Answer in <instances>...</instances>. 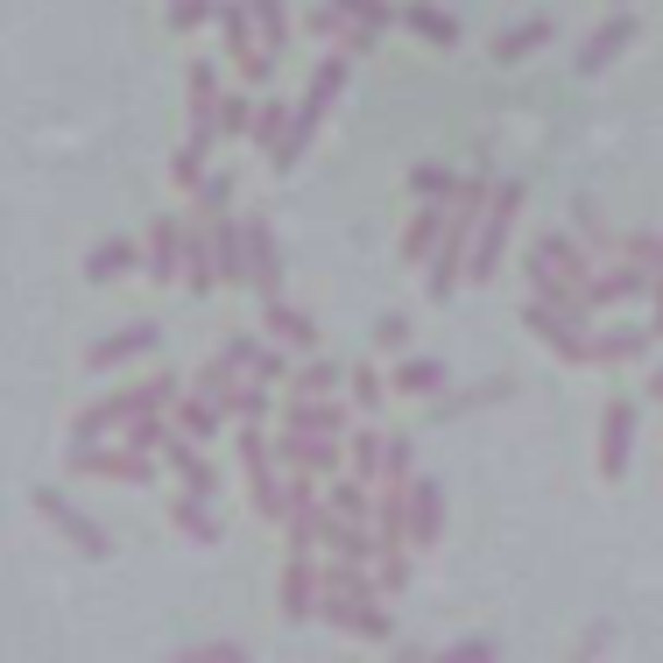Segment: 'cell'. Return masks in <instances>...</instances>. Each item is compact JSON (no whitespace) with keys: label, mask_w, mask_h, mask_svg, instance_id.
Masks as SVG:
<instances>
[{"label":"cell","mask_w":663,"mask_h":663,"mask_svg":"<svg viewBox=\"0 0 663 663\" xmlns=\"http://www.w3.org/2000/svg\"><path fill=\"white\" fill-rule=\"evenodd\" d=\"M480 213H487V184H459V191H451L445 233H438V248L424 254V297H431V304H445V297L459 290L466 254H473V226H480Z\"/></svg>","instance_id":"1"},{"label":"cell","mask_w":663,"mask_h":663,"mask_svg":"<svg viewBox=\"0 0 663 663\" xmlns=\"http://www.w3.org/2000/svg\"><path fill=\"white\" fill-rule=\"evenodd\" d=\"M516 219H522V184L487 191V213H480V226H473V254H466V282H494L502 276V254H508Z\"/></svg>","instance_id":"2"},{"label":"cell","mask_w":663,"mask_h":663,"mask_svg":"<svg viewBox=\"0 0 663 663\" xmlns=\"http://www.w3.org/2000/svg\"><path fill=\"white\" fill-rule=\"evenodd\" d=\"M213 22H219L226 57L240 64V79H248V85H268V79H276V50H268V43L254 36V14H248V0H213Z\"/></svg>","instance_id":"3"},{"label":"cell","mask_w":663,"mask_h":663,"mask_svg":"<svg viewBox=\"0 0 663 663\" xmlns=\"http://www.w3.org/2000/svg\"><path fill=\"white\" fill-rule=\"evenodd\" d=\"M71 473H85V480H120V487H148L156 480V451H134L128 438L120 445H71Z\"/></svg>","instance_id":"4"},{"label":"cell","mask_w":663,"mask_h":663,"mask_svg":"<svg viewBox=\"0 0 663 663\" xmlns=\"http://www.w3.org/2000/svg\"><path fill=\"white\" fill-rule=\"evenodd\" d=\"M346 71H353V57H346V50H325V57H318V71H311V85H304V107L290 113V142H297V156L311 148V134H318L325 107L346 93Z\"/></svg>","instance_id":"5"},{"label":"cell","mask_w":663,"mask_h":663,"mask_svg":"<svg viewBox=\"0 0 663 663\" xmlns=\"http://www.w3.org/2000/svg\"><path fill=\"white\" fill-rule=\"evenodd\" d=\"M240 466H248V502L262 522H282V480L276 459H268V431L262 424H240Z\"/></svg>","instance_id":"6"},{"label":"cell","mask_w":663,"mask_h":663,"mask_svg":"<svg viewBox=\"0 0 663 663\" xmlns=\"http://www.w3.org/2000/svg\"><path fill=\"white\" fill-rule=\"evenodd\" d=\"M522 325H530L565 367H593V332H586V318H565V311H551L544 297H537V304L522 311Z\"/></svg>","instance_id":"7"},{"label":"cell","mask_w":663,"mask_h":663,"mask_svg":"<svg viewBox=\"0 0 663 663\" xmlns=\"http://www.w3.org/2000/svg\"><path fill=\"white\" fill-rule=\"evenodd\" d=\"M28 502H36V516L50 522V530H64V537H71V544H79L85 557H107V551H113V544H107V530H99V522L85 516V508L71 502V494H57V487H36Z\"/></svg>","instance_id":"8"},{"label":"cell","mask_w":663,"mask_h":663,"mask_svg":"<svg viewBox=\"0 0 663 663\" xmlns=\"http://www.w3.org/2000/svg\"><path fill=\"white\" fill-rule=\"evenodd\" d=\"M628 451H636V402L614 396L607 410H600V451H593L600 480H622L628 473Z\"/></svg>","instance_id":"9"},{"label":"cell","mask_w":663,"mask_h":663,"mask_svg":"<svg viewBox=\"0 0 663 663\" xmlns=\"http://www.w3.org/2000/svg\"><path fill=\"white\" fill-rule=\"evenodd\" d=\"M339 459H346V438H318V431H290V424L276 431V466H297V473L332 480Z\"/></svg>","instance_id":"10"},{"label":"cell","mask_w":663,"mask_h":663,"mask_svg":"<svg viewBox=\"0 0 663 663\" xmlns=\"http://www.w3.org/2000/svg\"><path fill=\"white\" fill-rule=\"evenodd\" d=\"M318 614V551H297L282 565V622H311Z\"/></svg>","instance_id":"11"},{"label":"cell","mask_w":663,"mask_h":663,"mask_svg":"<svg viewBox=\"0 0 663 663\" xmlns=\"http://www.w3.org/2000/svg\"><path fill=\"white\" fill-rule=\"evenodd\" d=\"M636 36H642V22H636L628 8H614V22H600V28H593V43L579 50V79H600V71H607Z\"/></svg>","instance_id":"12"},{"label":"cell","mask_w":663,"mask_h":663,"mask_svg":"<svg viewBox=\"0 0 663 663\" xmlns=\"http://www.w3.org/2000/svg\"><path fill=\"white\" fill-rule=\"evenodd\" d=\"M248 134H254V148H262L276 170H297V142H290V107L282 99H262L248 120Z\"/></svg>","instance_id":"13"},{"label":"cell","mask_w":663,"mask_h":663,"mask_svg":"<svg viewBox=\"0 0 663 663\" xmlns=\"http://www.w3.org/2000/svg\"><path fill=\"white\" fill-rule=\"evenodd\" d=\"M262 332H268V339H282L290 353H311V346H318V318H311V311H297L282 290L262 297Z\"/></svg>","instance_id":"14"},{"label":"cell","mask_w":663,"mask_h":663,"mask_svg":"<svg viewBox=\"0 0 663 663\" xmlns=\"http://www.w3.org/2000/svg\"><path fill=\"white\" fill-rule=\"evenodd\" d=\"M445 544V494L438 480L410 473V551H438Z\"/></svg>","instance_id":"15"},{"label":"cell","mask_w":663,"mask_h":663,"mask_svg":"<svg viewBox=\"0 0 663 663\" xmlns=\"http://www.w3.org/2000/svg\"><path fill=\"white\" fill-rule=\"evenodd\" d=\"M240 248H248V282L262 297H276L282 290V248H276V233H268L262 219H248V226H240Z\"/></svg>","instance_id":"16"},{"label":"cell","mask_w":663,"mask_h":663,"mask_svg":"<svg viewBox=\"0 0 663 663\" xmlns=\"http://www.w3.org/2000/svg\"><path fill=\"white\" fill-rule=\"evenodd\" d=\"M318 614L332 628H346V636H360V642H388V607L382 600H318Z\"/></svg>","instance_id":"17"},{"label":"cell","mask_w":663,"mask_h":663,"mask_svg":"<svg viewBox=\"0 0 663 663\" xmlns=\"http://www.w3.org/2000/svg\"><path fill=\"white\" fill-rule=\"evenodd\" d=\"M162 466H177V480H184V494H205V502H219V473L213 459L198 451V438H184V431H170V445H162Z\"/></svg>","instance_id":"18"},{"label":"cell","mask_w":663,"mask_h":663,"mask_svg":"<svg viewBox=\"0 0 663 663\" xmlns=\"http://www.w3.org/2000/svg\"><path fill=\"white\" fill-rule=\"evenodd\" d=\"M156 346H162L156 325H128V332H113V339H93V346H85V367L107 374V367H120V360H148Z\"/></svg>","instance_id":"19"},{"label":"cell","mask_w":663,"mask_h":663,"mask_svg":"<svg viewBox=\"0 0 663 663\" xmlns=\"http://www.w3.org/2000/svg\"><path fill=\"white\" fill-rule=\"evenodd\" d=\"M142 276H148V282H177V276H184V226H177V219H156V226H148Z\"/></svg>","instance_id":"20"},{"label":"cell","mask_w":663,"mask_h":663,"mask_svg":"<svg viewBox=\"0 0 663 663\" xmlns=\"http://www.w3.org/2000/svg\"><path fill=\"white\" fill-rule=\"evenodd\" d=\"M318 551H332V557H346V565H374V530L367 522H346V516H318Z\"/></svg>","instance_id":"21"},{"label":"cell","mask_w":663,"mask_h":663,"mask_svg":"<svg viewBox=\"0 0 663 663\" xmlns=\"http://www.w3.org/2000/svg\"><path fill=\"white\" fill-rule=\"evenodd\" d=\"M290 431H318V438H346L353 431V410L339 396H304L290 402Z\"/></svg>","instance_id":"22"},{"label":"cell","mask_w":663,"mask_h":663,"mask_svg":"<svg viewBox=\"0 0 663 663\" xmlns=\"http://www.w3.org/2000/svg\"><path fill=\"white\" fill-rule=\"evenodd\" d=\"M170 417H177V431H184V438H198V445H205V438H219V431L233 424V417H226V402H219V396H205V388H198L191 402L177 396V402H170Z\"/></svg>","instance_id":"23"},{"label":"cell","mask_w":663,"mask_h":663,"mask_svg":"<svg viewBox=\"0 0 663 663\" xmlns=\"http://www.w3.org/2000/svg\"><path fill=\"white\" fill-rule=\"evenodd\" d=\"M544 43H557V22L551 14H530V22H516L508 36H494V64H522V57H537Z\"/></svg>","instance_id":"24"},{"label":"cell","mask_w":663,"mask_h":663,"mask_svg":"<svg viewBox=\"0 0 663 663\" xmlns=\"http://www.w3.org/2000/svg\"><path fill=\"white\" fill-rule=\"evenodd\" d=\"M170 522H177V530L191 537V544H219V537H226L219 508L205 502V494H177V502H170Z\"/></svg>","instance_id":"25"},{"label":"cell","mask_w":663,"mask_h":663,"mask_svg":"<svg viewBox=\"0 0 663 663\" xmlns=\"http://www.w3.org/2000/svg\"><path fill=\"white\" fill-rule=\"evenodd\" d=\"M445 382H451V367L431 360V353H410L396 374H388V388H402V396H445Z\"/></svg>","instance_id":"26"},{"label":"cell","mask_w":663,"mask_h":663,"mask_svg":"<svg viewBox=\"0 0 663 663\" xmlns=\"http://www.w3.org/2000/svg\"><path fill=\"white\" fill-rule=\"evenodd\" d=\"M184 282L198 297H213V282H219V262H213V219L198 226V233H184Z\"/></svg>","instance_id":"27"},{"label":"cell","mask_w":663,"mask_h":663,"mask_svg":"<svg viewBox=\"0 0 663 663\" xmlns=\"http://www.w3.org/2000/svg\"><path fill=\"white\" fill-rule=\"evenodd\" d=\"M445 205H451V198H424V213L402 226V262H424V254L438 248V233H445Z\"/></svg>","instance_id":"28"},{"label":"cell","mask_w":663,"mask_h":663,"mask_svg":"<svg viewBox=\"0 0 663 663\" xmlns=\"http://www.w3.org/2000/svg\"><path fill=\"white\" fill-rule=\"evenodd\" d=\"M213 262H219V282H248V248H240V219H213Z\"/></svg>","instance_id":"29"},{"label":"cell","mask_w":663,"mask_h":663,"mask_svg":"<svg viewBox=\"0 0 663 663\" xmlns=\"http://www.w3.org/2000/svg\"><path fill=\"white\" fill-rule=\"evenodd\" d=\"M128 268H142V248H134V240H99V248L85 254V276L93 282H120Z\"/></svg>","instance_id":"30"},{"label":"cell","mask_w":663,"mask_h":663,"mask_svg":"<svg viewBox=\"0 0 663 663\" xmlns=\"http://www.w3.org/2000/svg\"><path fill=\"white\" fill-rule=\"evenodd\" d=\"M240 367H248V360H240L233 346H219V353L205 360V374H198V388H205V396H219V402H226V417H233V396H240Z\"/></svg>","instance_id":"31"},{"label":"cell","mask_w":663,"mask_h":663,"mask_svg":"<svg viewBox=\"0 0 663 663\" xmlns=\"http://www.w3.org/2000/svg\"><path fill=\"white\" fill-rule=\"evenodd\" d=\"M537 248H544L551 262H557V276H565V282H579V297H586V282H593V254H586L571 233H544Z\"/></svg>","instance_id":"32"},{"label":"cell","mask_w":663,"mask_h":663,"mask_svg":"<svg viewBox=\"0 0 663 663\" xmlns=\"http://www.w3.org/2000/svg\"><path fill=\"white\" fill-rule=\"evenodd\" d=\"M248 14H254V36L268 43V50H290V36H297V22H290V8L282 0H248Z\"/></svg>","instance_id":"33"},{"label":"cell","mask_w":663,"mask_h":663,"mask_svg":"<svg viewBox=\"0 0 663 663\" xmlns=\"http://www.w3.org/2000/svg\"><path fill=\"white\" fill-rule=\"evenodd\" d=\"M402 22H410L417 36L431 43V50H451V43H459V22H451L445 8H431V0H417V8H402Z\"/></svg>","instance_id":"34"},{"label":"cell","mask_w":663,"mask_h":663,"mask_svg":"<svg viewBox=\"0 0 663 663\" xmlns=\"http://www.w3.org/2000/svg\"><path fill=\"white\" fill-rule=\"evenodd\" d=\"M346 388H353V410H360V417H382V402H388V382H382V367L353 360V367H346Z\"/></svg>","instance_id":"35"},{"label":"cell","mask_w":663,"mask_h":663,"mask_svg":"<svg viewBox=\"0 0 663 663\" xmlns=\"http://www.w3.org/2000/svg\"><path fill=\"white\" fill-rule=\"evenodd\" d=\"M382 431H374V424H353V431H346V459H353V473L360 480H382Z\"/></svg>","instance_id":"36"},{"label":"cell","mask_w":663,"mask_h":663,"mask_svg":"<svg viewBox=\"0 0 663 663\" xmlns=\"http://www.w3.org/2000/svg\"><path fill=\"white\" fill-rule=\"evenodd\" d=\"M170 431H177V417H170V410H142V417H128V445H134V451H162V445H170Z\"/></svg>","instance_id":"37"},{"label":"cell","mask_w":663,"mask_h":663,"mask_svg":"<svg viewBox=\"0 0 663 663\" xmlns=\"http://www.w3.org/2000/svg\"><path fill=\"white\" fill-rule=\"evenodd\" d=\"M339 382H346V367H290V402H304V396H339Z\"/></svg>","instance_id":"38"},{"label":"cell","mask_w":663,"mask_h":663,"mask_svg":"<svg viewBox=\"0 0 663 663\" xmlns=\"http://www.w3.org/2000/svg\"><path fill=\"white\" fill-rule=\"evenodd\" d=\"M367 502H374V494H367V480H360V473H353V480H339V473H332V502H325L332 516H346V522H367Z\"/></svg>","instance_id":"39"},{"label":"cell","mask_w":663,"mask_h":663,"mask_svg":"<svg viewBox=\"0 0 663 663\" xmlns=\"http://www.w3.org/2000/svg\"><path fill=\"white\" fill-rule=\"evenodd\" d=\"M642 353H650V332H636V325L628 332H600L593 339V360H607V367L614 360H642Z\"/></svg>","instance_id":"40"},{"label":"cell","mask_w":663,"mask_h":663,"mask_svg":"<svg viewBox=\"0 0 663 663\" xmlns=\"http://www.w3.org/2000/svg\"><path fill=\"white\" fill-rule=\"evenodd\" d=\"M402 586H410V551H382V557H374V593L396 600Z\"/></svg>","instance_id":"41"},{"label":"cell","mask_w":663,"mask_h":663,"mask_svg":"<svg viewBox=\"0 0 663 663\" xmlns=\"http://www.w3.org/2000/svg\"><path fill=\"white\" fill-rule=\"evenodd\" d=\"M516 382H480V388H466V396H451V402H438V424L445 417H466V410H480V402H502Z\"/></svg>","instance_id":"42"},{"label":"cell","mask_w":663,"mask_h":663,"mask_svg":"<svg viewBox=\"0 0 663 663\" xmlns=\"http://www.w3.org/2000/svg\"><path fill=\"white\" fill-rule=\"evenodd\" d=\"M162 22H170L177 36H191V28L213 22V0H162Z\"/></svg>","instance_id":"43"},{"label":"cell","mask_w":663,"mask_h":663,"mask_svg":"<svg viewBox=\"0 0 663 663\" xmlns=\"http://www.w3.org/2000/svg\"><path fill=\"white\" fill-rule=\"evenodd\" d=\"M191 191H198V213H205V219H219V213H226V198H233V170H213V177H198Z\"/></svg>","instance_id":"44"},{"label":"cell","mask_w":663,"mask_h":663,"mask_svg":"<svg viewBox=\"0 0 663 663\" xmlns=\"http://www.w3.org/2000/svg\"><path fill=\"white\" fill-rule=\"evenodd\" d=\"M262 417H268V382H254V374H248L240 396H233V424H262Z\"/></svg>","instance_id":"45"},{"label":"cell","mask_w":663,"mask_h":663,"mask_svg":"<svg viewBox=\"0 0 663 663\" xmlns=\"http://www.w3.org/2000/svg\"><path fill=\"white\" fill-rule=\"evenodd\" d=\"M410 191H417V198H451V191H459V177L438 170V162H424V170H410Z\"/></svg>","instance_id":"46"},{"label":"cell","mask_w":663,"mask_h":663,"mask_svg":"<svg viewBox=\"0 0 663 663\" xmlns=\"http://www.w3.org/2000/svg\"><path fill=\"white\" fill-rule=\"evenodd\" d=\"M622 254H628V262H642L650 276H663V240H656V233H628Z\"/></svg>","instance_id":"47"},{"label":"cell","mask_w":663,"mask_h":663,"mask_svg":"<svg viewBox=\"0 0 663 663\" xmlns=\"http://www.w3.org/2000/svg\"><path fill=\"white\" fill-rule=\"evenodd\" d=\"M346 22H367V28H388V0H332Z\"/></svg>","instance_id":"48"},{"label":"cell","mask_w":663,"mask_h":663,"mask_svg":"<svg viewBox=\"0 0 663 663\" xmlns=\"http://www.w3.org/2000/svg\"><path fill=\"white\" fill-rule=\"evenodd\" d=\"M177 656H191V663H240L248 650H240V642H191V650H177Z\"/></svg>","instance_id":"49"},{"label":"cell","mask_w":663,"mask_h":663,"mask_svg":"<svg viewBox=\"0 0 663 663\" xmlns=\"http://www.w3.org/2000/svg\"><path fill=\"white\" fill-rule=\"evenodd\" d=\"M198 177H205V156H198V148H177V162H170V184H177V191H191Z\"/></svg>","instance_id":"50"},{"label":"cell","mask_w":663,"mask_h":663,"mask_svg":"<svg viewBox=\"0 0 663 663\" xmlns=\"http://www.w3.org/2000/svg\"><path fill=\"white\" fill-rule=\"evenodd\" d=\"M382 480H410V438H388L382 445Z\"/></svg>","instance_id":"51"},{"label":"cell","mask_w":663,"mask_h":663,"mask_svg":"<svg viewBox=\"0 0 663 663\" xmlns=\"http://www.w3.org/2000/svg\"><path fill=\"white\" fill-rule=\"evenodd\" d=\"M438 656H451V663H494L502 650H494V642H480V636H466V642H451V650H438Z\"/></svg>","instance_id":"52"},{"label":"cell","mask_w":663,"mask_h":663,"mask_svg":"<svg viewBox=\"0 0 663 663\" xmlns=\"http://www.w3.org/2000/svg\"><path fill=\"white\" fill-rule=\"evenodd\" d=\"M374 43H382V28H367V22H346V36H339V50L346 57H367Z\"/></svg>","instance_id":"53"},{"label":"cell","mask_w":663,"mask_h":663,"mask_svg":"<svg viewBox=\"0 0 663 663\" xmlns=\"http://www.w3.org/2000/svg\"><path fill=\"white\" fill-rule=\"evenodd\" d=\"M374 346H382V353H396V346H410V318H396V311H388V318L374 325Z\"/></svg>","instance_id":"54"},{"label":"cell","mask_w":663,"mask_h":663,"mask_svg":"<svg viewBox=\"0 0 663 663\" xmlns=\"http://www.w3.org/2000/svg\"><path fill=\"white\" fill-rule=\"evenodd\" d=\"M304 28H311V36H325V43H339V36H346V14H339V8H332V0H325V8L311 14Z\"/></svg>","instance_id":"55"},{"label":"cell","mask_w":663,"mask_h":663,"mask_svg":"<svg viewBox=\"0 0 663 663\" xmlns=\"http://www.w3.org/2000/svg\"><path fill=\"white\" fill-rule=\"evenodd\" d=\"M248 120H254L248 99H219V134H248Z\"/></svg>","instance_id":"56"},{"label":"cell","mask_w":663,"mask_h":663,"mask_svg":"<svg viewBox=\"0 0 663 663\" xmlns=\"http://www.w3.org/2000/svg\"><path fill=\"white\" fill-rule=\"evenodd\" d=\"M650 304H656V318H650V339H663V276H656V290H650Z\"/></svg>","instance_id":"57"},{"label":"cell","mask_w":663,"mask_h":663,"mask_svg":"<svg viewBox=\"0 0 663 663\" xmlns=\"http://www.w3.org/2000/svg\"><path fill=\"white\" fill-rule=\"evenodd\" d=\"M650 396H656V402H663V367H650Z\"/></svg>","instance_id":"58"}]
</instances>
